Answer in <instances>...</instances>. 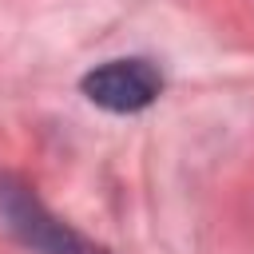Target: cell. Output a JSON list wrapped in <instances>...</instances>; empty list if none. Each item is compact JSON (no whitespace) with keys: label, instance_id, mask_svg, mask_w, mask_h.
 Here are the masks:
<instances>
[{"label":"cell","instance_id":"cell-1","mask_svg":"<svg viewBox=\"0 0 254 254\" xmlns=\"http://www.w3.org/2000/svg\"><path fill=\"white\" fill-rule=\"evenodd\" d=\"M0 218L36 254H103L95 242H87L83 234H75L60 218H52L28 187H20L16 179H4V175H0Z\"/></svg>","mask_w":254,"mask_h":254},{"label":"cell","instance_id":"cell-2","mask_svg":"<svg viewBox=\"0 0 254 254\" xmlns=\"http://www.w3.org/2000/svg\"><path fill=\"white\" fill-rule=\"evenodd\" d=\"M159 91H163V75L147 60H111L83 75V95L119 115L151 107Z\"/></svg>","mask_w":254,"mask_h":254}]
</instances>
